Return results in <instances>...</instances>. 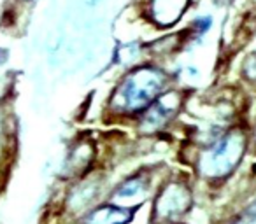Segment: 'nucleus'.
Listing matches in <instances>:
<instances>
[{"instance_id": "f257e3e1", "label": "nucleus", "mask_w": 256, "mask_h": 224, "mask_svg": "<svg viewBox=\"0 0 256 224\" xmlns=\"http://www.w3.org/2000/svg\"><path fill=\"white\" fill-rule=\"evenodd\" d=\"M170 89V74L154 63H144L124 72L107 102V114L121 121H137L140 116Z\"/></svg>"}, {"instance_id": "f03ea898", "label": "nucleus", "mask_w": 256, "mask_h": 224, "mask_svg": "<svg viewBox=\"0 0 256 224\" xmlns=\"http://www.w3.org/2000/svg\"><path fill=\"white\" fill-rule=\"evenodd\" d=\"M248 147L242 128H228L221 137L204 146L196 154L195 170L207 184L221 182L238 167Z\"/></svg>"}, {"instance_id": "7ed1b4c3", "label": "nucleus", "mask_w": 256, "mask_h": 224, "mask_svg": "<svg viewBox=\"0 0 256 224\" xmlns=\"http://www.w3.org/2000/svg\"><path fill=\"white\" fill-rule=\"evenodd\" d=\"M110 188H112V182L109 179V174L104 168H95L78 181L65 184L56 212L64 219H67L68 224L74 223L93 207L106 202Z\"/></svg>"}, {"instance_id": "20e7f679", "label": "nucleus", "mask_w": 256, "mask_h": 224, "mask_svg": "<svg viewBox=\"0 0 256 224\" xmlns=\"http://www.w3.org/2000/svg\"><path fill=\"white\" fill-rule=\"evenodd\" d=\"M195 205V193L186 179L165 177L158 182L150 202L148 224L182 223Z\"/></svg>"}, {"instance_id": "39448f33", "label": "nucleus", "mask_w": 256, "mask_h": 224, "mask_svg": "<svg viewBox=\"0 0 256 224\" xmlns=\"http://www.w3.org/2000/svg\"><path fill=\"white\" fill-rule=\"evenodd\" d=\"M158 182L160 181L154 177V168H137L132 174L124 175L121 181L114 182L107 195V202L124 209L139 210L151 202Z\"/></svg>"}, {"instance_id": "423d86ee", "label": "nucleus", "mask_w": 256, "mask_h": 224, "mask_svg": "<svg viewBox=\"0 0 256 224\" xmlns=\"http://www.w3.org/2000/svg\"><path fill=\"white\" fill-rule=\"evenodd\" d=\"M182 93L179 89H167L150 109L136 121L137 132L142 135H156L164 132L181 112Z\"/></svg>"}, {"instance_id": "0eeeda50", "label": "nucleus", "mask_w": 256, "mask_h": 224, "mask_svg": "<svg viewBox=\"0 0 256 224\" xmlns=\"http://www.w3.org/2000/svg\"><path fill=\"white\" fill-rule=\"evenodd\" d=\"M96 163V147L92 140H78L68 147L67 154L64 158V163L60 167L58 179L65 184L72 181H78L82 175L95 170Z\"/></svg>"}, {"instance_id": "6e6552de", "label": "nucleus", "mask_w": 256, "mask_h": 224, "mask_svg": "<svg viewBox=\"0 0 256 224\" xmlns=\"http://www.w3.org/2000/svg\"><path fill=\"white\" fill-rule=\"evenodd\" d=\"M136 217L137 210L124 209L106 200L70 224H132Z\"/></svg>"}, {"instance_id": "1a4fd4ad", "label": "nucleus", "mask_w": 256, "mask_h": 224, "mask_svg": "<svg viewBox=\"0 0 256 224\" xmlns=\"http://www.w3.org/2000/svg\"><path fill=\"white\" fill-rule=\"evenodd\" d=\"M190 0H150V14L158 28H168L181 19Z\"/></svg>"}, {"instance_id": "9d476101", "label": "nucleus", "mask_w": 256, "mask_h": 224, "mask_svg": "<svg viewBox=\"0 0 256 224\" xmlns=\"http://www.w3.org/2000/svg\"><path fill=\"white\" fill-rule=\"evenodd\" d=\"M14 125H12V118L8 114V110L0 105V160L8 158L14 151Z\"/></svg>"}, {"instance_id": "9b49d317", "label": "nucleus", "mask_w": 256, "mask_h": 224, "mask_svg": "<svg viewBox=\"0 0 256 224\" xmlns=\"http://www.w3.org/2000/svg\"><path fill=\"white\" fill-rule=\"evenodd\" d=\"M230 224H256V200L249 207H246Z\"/></svg>"}, {"instance_id": "f8f14e48", "label": "nucleus", "mask_w": 256, "mask_h": 224, "mask_svg": "<svg viewBox=\"0 0 256 224\" xmlns=\"http://www.w3.org/2000/svg\"><path fill=\"white\" fill-rule=\"evenodd\" d=\"M242 75L248 81L256 82V53H251L242 61Z\"/></svg>"}, {"instance_id": "ddd939ff", "label": "nucleus", "mask_w": 256, "mask_h": 224, "mask_svg": "<svg viewBox=\"0 0 256 224\" xmlns=\"http://www.w3.org/2000/svg\"><path fill=\"white\" fill-rule=\"evenodd\" d=\"M193 32H195L196 37H202L206 35L207 32L210 30V26H212V16H198V18L193 19Z\"/></svg>"}, {"instance_id": "4468645a", "label": "nucleus", "mask_w": 256, "mask_h": 224, "mask_svg": "<svg viewBox=\"0 0 256 224\" xmlns=\"http://www.w3.org/2000/svg\"><path fill=\"white\" fill-rule=\"evenodd\" d=\"M252 142H254V147H256V128H254V133H252Z\"/></svg>"}, {"instance_id": "2eb2a0df", "label": "nucleus", "mask_w": 256, "mask_h": 224, "mask_svg": "<svg viewBox=\"0 0 256 224\" xmlns=\"http://www.w3.org/2000/svg\"><path fill=\"white\" fill-rule=\"evenodd\" d=\"M176 224H188V223H186V221H182V223H176Z\"/></svg>"}, {"instance_id": "dca6fc26", "label": "nucleus", "mask_w": 256, "mask_h": 224, "mask_svg": "<svg viewBox=\"0 0 256 224\" xmlns=\"http://www.w3.org/2000/svg\"><path fill=\"white\" fill-rule=\"evenodd\" d=\"M23 2H36V0H23Z\"/></svg>"}]
</instances>
